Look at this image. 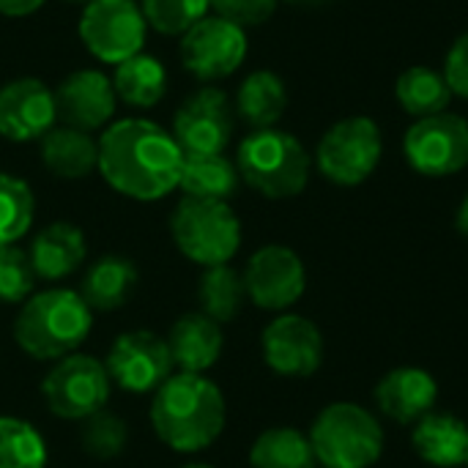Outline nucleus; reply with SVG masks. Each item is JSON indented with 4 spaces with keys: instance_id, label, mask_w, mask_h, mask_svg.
I'll list each match as a JSON object with an SVG mask.
<instances>
[{
    "instance_id": "39448f33",
    "label": "nucleus",
    "mask_w": 468,
    "mask_h": 468,
    "mask_svg": "<svg viewBox=\"0 0 468 468\" xmlns=\"http://www.w3.org/2000/svg\"><path fill=\"white\" fill-rule=\"evenodd\" d=\"M307 439L324 468H370L384 452V428L378 417L356 403L326 406L315 417Z\"/></svg>"
},
{
    "instance_id": "c85d7f7f",
    "label": "nucleus",
    "mask_w": 468,
    "mask_h": 468,
    "mask_svg": "<svg viewBox=\"0 0 468 468\" xmlns=\"http://www.w3.org/2000/svg\"><path fill=\"white\" fill-rule=\"evenodd\" d=\"M315 463L310 439L293 428H269L250 450L252 468H315Z\"/></svg>"
},
{
    "instance_id": "c756f323",
    "label": "nucleus",
    "mask_w": 468,
    "mask_h": 468,
    "mask_svg": "<svg viewBox=\"0 0 468 468\" xmlns=\"http://www.w3.org/2000/svg\"><path fill=\"white\" fill-rule=\"evenodd\" d=\"M36 197L25 178L0 173V247L16 244L33 225Z\"/></svg>"
},
{
    "instance_id": "4468645a",
    "label": "nucleus",
    "mask_w": 468,
    "mask_h": 468,
    "mask_svg": "<svg viewBox=\"0 0 468 468\" xmlns=\"http://www.w3.org/2000/svg\"><path fill=\"white\" fill-rule=\"evenodd\" d=\"M244 274L247 299L269 313L293 307L307 288V269L302 258L285 244H266L250 261Z\"/></svg>"
},
{
    "instance_id": "9b49d317",
    "label": "nucleus",
    "mask_w": 468,
    "mask_h": 468,
    "mask_svg": "<svg viewBox=\"0 0 468 468\" xmlns=\"http://www.w3.org/2000/svg\"><path fill=\"white\" fill-rule=\"evenodd\" d=\"M247 30L217 14L203 16L181 36V63L200 82H219L236 74L247 58Z\"/></svg>"
},
{
    "instance_id": "4c0bfd02",
    "label": "nucleus",
    "mask_w": 468,
    "mask_h": 468,
    "mask_svg": "<svg viewBox=\"0 0 468 468\" xmlns=\"http://www.w3.org/2000/svg\"><path fill=\"white\" fill-rule=\"evenodd\" d=\"M455 228H458V233L468 239V192L466 197L461 200V206H458V214H455Z\"/></svg>"
},
{
    "instance_id": "72a5a7b5",
    "label": "nucleus",
    "mask_w": 468,
    "mask_h": 468,
    "mask_svg": "<svg viewBox=\"0 0 468 468\" xmlns=\"http://www.w3.org/2000/svg\"><path fill=\"white\" fill-rule=\"evenodd\" d=\"M36 271L30 255L16 244L0 247V302L3 304H25L36 288Z\"/></svg>"
},
{
    "instance_id": "a19ab883",
    "label": "nucleus",
    "mask_w": 468,
    "mask_h": 468,
    "mask_svg": "<svg viewBox=\"0 0 468 468\" xmlns=\"http://www.w3.org/2000/svg\"><path fill=\"white\" fill-rule=\"evenodd\" d=\"M285 3H321V0H285Z\"/></svg>"
},
{
    "instance_id": "cd10ccee",
    "label": "nucleus",
    "mask_w": 468,
    "mask_h": 468,
    "mask_svg": "<svg viewBox=\"0 0 468 468\" xmlns=\"http://www.w3.org/2000/svg\"><path fill=\"white\" fill-rule=\"evenodd\" d=\"M197 302H200V313L208 315L211 321L217 324L236 321L247 302L244 274L230 263L206 269L197 282Z\"/></svg>"
},
{
    "instance_id": "393cba45",
    "label": "nucleus",
    "mask_w": 468,
    "mask_h": 468,
    "mask_svg": "<svg viewBox=\"0 0 468 468\" xmlns=\"http://www.w3.org/2000/svg\"><path fill=\"white\" fill-rule=\"evenodd\" d=\"M452 90L439 69L431 66H409L395 80V101L411 118H431L447 112L452 104Z\"/></svg>"
},
{
    "instance_id": "7ed1b4c3",
    "label": "nucleus",
    "mask_w": 468,
    "mask_h": 468,
    "mask_svg": "<svg viewBox=\"0 0 468 468\" xmlns=\"http://www.w3.org/2000/svg\"><path fill=\"white\" fill-rule=\"evenodd\" d=\"M93 329V310L77 291L49 288L33 293L16 321L14 340L16 346L38 362H52L74 354Z\"/></svg>"
},
{
    "instance_id": "a211bd4d",
    "label": "nucleus",
    "mask_w": 468,
    "mask_h": 468,
    "mask_svg": "<svg viewBox=\"0 0 468 468\" xmlns=\"http://www.w3.org/2000/svg\"><path fill=\"white\" fill-rule=\"evenodd\" d=\"M378 411L398 425H417L436 409L439 384L422 367H395L376 384Z\"/></svg>"
},
{
    "instance_id": "ddd939ff",
    "label": "nucleus",
    "mask_w": 468,
    "mask_h": 468,
    "mask_svg": "<svg viewBox=\"0 0 468 468\" xmlns=\"http://www.w3.org/2000/svg\"><path fill=\"white\" fill-rule=\"evenodd\" d=\"M110 381H115L123 392L148 395L156 392L173 376V354L165 337L148 329L123 332L104 362Z\"/></svg>"
},
{
    "instance_id": "a878e982",
    "label": "nucleus",
    "mask_w": 468,
    "mask_h": 468,
    "mask_svg": "<svg viewBox=\"0 0 468 468\" xmlns=\"http://www.w3.org/2000/svg\"><path fill=\"white\" fill-rule=\"evenodd\" d=\"M112 88L123 104L148 110V107L159 104L167 93V69L156 55L137 52L134 58L115 66Z\"/></svg>"
},
{
    "instance_id": "f257e3e1",
    "label": "nucleus",
    "mask_w": 468,
    "mask_h": 468,
    "mask_svg": "<svg viewBox=\"0 0 468 468\" xmlns=\"http://www.w3.org/2000/svg\"><path fill=\"white\" fill-rule=\"evenodd\" d=\"M184 151L148 118H121L99 137V173L123 197L151 203L167 197L181 178Z\"/></svg>"
},
{
    "instance_id": "423d86ee",
    "label": "nucleus",
    "mask_w": 468,
    "mask_h": 468,
    "mask_svg": "<svg viewBox=\"0 0 468 468\" xmlns=\"http://www.w3.org/2000/svg\"><path fill=\"white\" fill-rule=\"evenodd\" d=\"M170 236L184 258L211 269L236 258L241 247V219L225 200L181 197L170 214Z\"/></svg>"
},
{
    "instance_id": "f03ea898",
    "label": "nucleus",
    "mask_w": 468,
    "mask_h": 468,
    "mask_svg": "<svg viewBox=\"0 0 468 468\" xmlns=\"http://www.w3.org/2000/svg\"><path fill=\"white\" fill-rule=\"evenodd\" d=\"M225 395L200 373L170 376L151 403V425L162 444L173 452H203L225 431Z\"/></svg>"
},
{
    "instance_id": "2f4dec72",
    "label": "nucleus",
    "mask_w": 468,
    "mask_h": 468,
    "mask_svg": "<svg viewBox=\"0 0 468 468\" xmlns=\"http://www.w3.org/2000/svg\"><path fill=\"white\" fill-rule=\"evenodd\" d=\"M148 27L162 36H184L192 25L208 16L211 0H140Z\"/></svg>"
},
{
    "instance_id": "20e7f679",
    "label": "nucleus",
    "mask_w": 468,
    "mask_h": 468,
    "mask_svg": "<svg viewBox=\"0 0 468 468\" xmlns=\"http://www.w3.org/2000/svg\"><path fill=\"white\" fill-rule=\"evenodd\" d=\"M241 181L269 200H291L310 184L313 156L304 143L285 129H252L236 151Z\"/></svg>"
},
{
    "instance_id": "bb28decb",
    "label": "nucleus",
    "mask_w": 468,
    "mask_h": 468,
    "mask_svg": "<svg viewBox=\"0 0 468 468\" xmlns=\"http://www.w3.org/2000/svg\"><path fill=\"white\" fill-rule=\"evenodd\" d=\"M241 184L236 162L225 154H206V156H184L178 189L184 197L200 200H230Z\"/></svg>"
},
{
    "instance_id": "4be33fe9",
    "label": "nucleus",
    "mask_w": 468,
    "mask_h": 468,
    "mask_svg": "<svg viewBox=\"0 0 468 468\" xmlns=\"http://www.w3.org/2000/svg\"><path fill=\"white\" fill-rule=\"evenodd\" d=\"M414 452L436 468H458L468 463V425L455 414L431 411L411 431Z\"/></svg>"
},
{
    "instance_id": "58836bf2",
    "label": "nucleus",
    "mask_w": 468,
    "mask_h": 468,
    "mask_svg": "<svg viewBox=\"0 0 468 468\" xmlns=\"http://www.w3.org/2000/svg\"><path fill=\"white\" fill-rule=\"evenodd\" d=\"M63 3H74V5H88L90 0H63Z\"/></svg>"
},
{
    "instance_id": "9d476101",
    "label": "nucleus",
    "mask_w": 468,
    "mask_h": 468,
    "mask_svg": "<svg viewBox=\"0 0 468 468\" xmlns=\"http://www.w3.org/2000/svg\"><path fill=\"white\" fill-rule=\"evenodd\" d=\"M403 156L425 178H450L468 167V121L458 112L420 118L406 129Z\"/></svg>"
},
{
    "instance_id": "dca6fc26",
    "label": "nucleus",
    "mask_w": 468,
    "mask_h": 468,
    "mask_svg": "<svg viewBox=\"0 0 468 468\" xmlns=\"http://www.w3.org/2000/svg\"><path fill=\"white\" fill-rule=\"evenodd\" d=\"M52 126H58L55 90L38 77H16L0 88V137L11 143H33Z\"/></svg>"
},
{
    "instance_id": "412c9836",
    "label": "nucleus",
    "mask_w": 468,
    "mask_h": 468,
    "mask_svg": "<svg viewBox=\"0 0 468 468\" xmlns=\"http://www.w3.org/2000/svg\"><path fill=\"white\" fill-rule=\"evenodd\" d=\"M38 156L55 178L80 181L99 170V140L90 132L58 123L38 140Z\"/></svg>"
},
{
    "instance_id": "473e14b6",
    "label": "nucleus",
    "mask_w": 468,
    "mask_h": 468,
    "mask_svg": "<svg viewBox=\"0 0 468 468\" xmlns=\"http://www.w3.org/2000/svg\"><path fill=\"white\" fill-rule=\"evenodd\" d=\"M82 450L96 458V461H112L118 458L126 444H129V428L126 422L118 417V414H110V411H99L93 417L85 420L82 425Z\"/></svg>"
},
{
    "instance_id": "6ab92c4d",
    "label": "nucleus",
    "mask_w": 468,
    "mask_h": 468,
    "mask_svg": "<svg viewBox=\"0 0 468 468\" xmlns=\"http://www.w3.org/2000/svg\"><path fill=\"white\" fill-rule=\"evenodd\" d=\"M33 271L38 280H63L74 274L88 258L85 233L71 222H49L41 228L27 250Z\"/></svg>"
},
{
    "instance_id": "1a4fd4ad",
    "label": "nucleus",
    "mask_w": 468,
    "mask_h": 468,
    "mask_svg": "<svg viewBox=\"0 0 468 468\" xmlns=\"http://www.w3.org/2000/svg\"><path fill=\"white\" fill-rule=\"evenodd\" d=\"M110 384L112 381L104 362L88 354H69L47 373L41 381V395L55 417L85 422L88 417L104 411L110 400Z\"/></svg>"
},
{
    "instance_id": "6e6552de",
    "label": "nucleus",
    "mask_w": 468,
    "mask_h": 468,
    "mask_svg": "<svg viewBox=\"0 0 468 468\" xmlns=\"http://www.w3.org/2000/svg\"><path fill=\"white\" fill-rule=\"evenodd\" d=\"M82 47L101 63H123L143 52L148 22L137 0H90L77 25Z\"/></svg>"
},
{
    "instance_id": "c9c22d12",
    "label": "nucleus",
    "mask_w": 468,
    "mask_h": 468,
    "mask_svg": "<svg viewBox=\"0 0 468 468\" xmlns=\"http://www.w3.org/2000/svg\"><path fill=\"white\" fill-rule=\"evenodd\" d=\"M441 74H444L452 96L468 101V30L450 44V49L444 55Z\"/></svg>"
},
{
    "instance_id": "b1692460",
    "label": "nucleus",
    "mask_w": 468,
    "mask_h": 468,
    "mask_svg": "<svg viewBox=\"0 0 468 468\" xmlns=\"http://www.w3.org/2000/svg\"><path fill=\"white\" fill-rule=\"evenodd\" d=\"M137 288V266L121 255H104L82 274L80 296L90 310L110 313L123 307Z\"/></svg>"
},
{
    "instance_id": "f704fd0d",
    "label": "nucleus",
    "mask_w": 468,
    "mask_h": 468,
    "mask_svg": "<svg viewBox=\"0 0 468 468\" xmlns=\"http://www.w3.org/2000/svg\"><path fill=\"white\" fill-rule=\"evenodd\" d=\"M280 0H211L217 16L236 22L239 27H255L274 16Z\"/></svg>"
},
{
    "instance_id": "2eb2a0df",
    "label": "nucleus",
    "mask_w": 468,
    "mask_h": 468,
    "mask_svg": "<svg viewBox=\"0 0 468 468\" xmlns=\"http://www.w3.org/2000/svg\"><path fill=\"white\" fill-rule=\"evenodd\" d=\"M263 359L285 378H307L324 362V335L321 329L296 313L277 315L263 329Z\"/></svg>"
},
{
    "instance_id": "0eeeda50",
    "label": "nucleus",
    "mask_w": 468,
    "mask_h": 468,
    "mask_svg": "<svg viewBox=\"0 0 468 468\" xmlns=\"http://www.w3.org/2000/svg\"><path fill=\"white\" fill-rule=\"evenodd\" d=\"M384 134L370 115H348L332 123L315 148L318 173L335 186H359L381 165Z\"/></svg>"
},
{
    "instance_id": "aec40b11",
    "label": "nucleus",
    "mask_w": 468,
    "mask_h": 468,
    "mask_svg": "<svg viewBox=\"0 0 468 468\" xmlns=\"http://www.w3.org/2000/svg\"><path fill=\"white\" fill-rule=\"evenodd\" d=\"M167 346H170L173 362L181 367V373L203 376L222 356V348H225L222 324L211 321L203 313H186L170 326Z\"/></svg>"
},
{
    "instance_id": "79ce46f5",
    "label": "nucleus",
    "mask_w": 468,
    "mask_h": 468,
    "mask_svg": "<svg viewBox=\"0 0 468 468\" xmlns=\"http://www.w3.org/2000/svg\"><path fill=\"white\" fill-rule=\"evenodd\" d=\"M466 466H468V463H466Z\"/></svg>"
},
{
    "instance_id": "f3484780",
    "label": "nucleus",
    "mask_w": 468,
    "mask_h": 468,
    "mask_svg": "<svg viewBox=\"0 0 468 468\" xmlns=\"http://www.w3.org/2000/svg\"><path fill=\"white\" fill-rule=\"evenodd\" d=\"M55 107L58 121L82 132L104 129L115 110L118 96L112 80L99 69H77L55 88Z\"/></svg>"
},
{
    "instance_id": "ea45409f",
    "label": "nucleus",
    "mask_w": 468,
    "mask_h": 468,
    "mask_svg": "<svg viewBox=\"0 0 468 468\" xmlns=\"http://www.w3.org/2000/svg\"><path fill=\"white\" fill-rule=\"evenodd\" d=\"M184 468H214V466H208V463H189V466H184Z\"/></svg>"
},
{
    "instance_id": "5701e85b",
    "label": "nucleus",
    "mask_w": 468,
    "mask_h": 468,
    "mask_svg": "<svg viewBox=\"0 0 468 468\" xmlns=\"http://www.w3.org/2000/svg\"><path fill=\"white\" fill-rule=\"evenodd\" d=\"M236 115L252 129H271L288 110V88L277 71L258 69L247 74L236 90Z\"/></svg>"
},
{
    "instance_id": "f8f14e48",
    "label": "nucleus",
    "mask_w": 468,
    "mask_h": 468,
    "mask_svg": "<svg viewBox=\"0 0 468 468\" xmlns=\"http://www.w3.org/2000/svg\"><path fill=\"white\" fill-rule=\"evenodd\" d=\"M236 126L233 104L225 90L206 85L197 88L173 115V137L184 156L225 154Z\"/></svg>"
},
{
    "instance_id": "7c9ffc66",
    "label": "nucleus",
    "mask_w": 468,
    "mask_h": 468,
    "mask_svg": "<svg viewBox=\"0 0 468 468\" xmlns=\"http://www.w3.org/2000/svg\"><path fill=\"white\" fill-rule=\"evenodd\" d=\"M44 436L19 417H0V468H47Z\"/></svg>"
},
{
    "instance_id": "e433bc0d",
    "label": "nucleus",
    "mask_w": 468,
    "mask_h": 468,
    "mask_svg": "<svg viewBox=\"0 0 468 468\" xmlns=\"http://www.w3.org/2000/svg\"><path fill=\"white\" fill-rule=\"evenodd\" d=\"M44 3L47 0H0V14L11 16V19H19V16L36 14Z\"/></svg>"
}]
</instances>
